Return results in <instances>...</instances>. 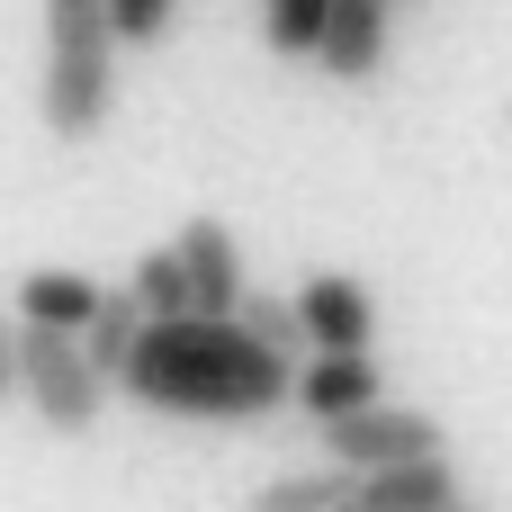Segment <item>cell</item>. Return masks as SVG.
Instances as JSON below:
<instances>
[{
	"label": "cell",
	"mask_w": 512,
	"mask_h": 512,
	"mask_svg": "<svg viewBox=\"0 0 512 512\" xmlns=\"http://www.w3.org/2000/svg\"><path fill=\"white\" fill-rule=\"evenodd\" d=\"M288 369L297 360L261 351L234 315H144L108 396L171 423H270L288 414Z\"/></svg>",
	"instance_id": "obj_1"
},
{
	"label": "cell",
	"mask_w": 512,
	"mask_h": 512,
	"mask_svg": "<svg viewBox=\"0 0 512 512\" xmlns=\"http://www.w3.org/2000/svg\"><path fill=\"white\" fill-rule=\"evenodd\" d=\"M117 36H108V9L99 0H45V81H36V126L81 153L108 135V108H117Z\"/></svg>",
	"instance_id": "obj_2"
},
{
	"label": "cell",
	"mask_w": 512,
	"mask_h": 512,
	"mask_svg": "<svg viewBox=\"0 0 512 512\" xmlns=\"http://www.w3.org/2000/svg\"><path fill=\"white\" fill-rule=\"evenodd\" d=\"M18 405H27L54 441H81V432L108 414V378L81 360L72 333H54V324H18Z\"/></svg>",
	"instance_id": "obj_3"
},
{
	"label": "cell",
	"mask_w": 512,
	"mask_h": 512,
	"mask_svg": "<svg viewBox=\"0 0 512 512\" xmlns=\"http://www.w3.org/2000/svg\"><path fill=\"white\" fill-rule=\"evenodd\" d=\"M315 441H324V459L333 468H396V459H432V450H450L441 441V423L432 414H414V405H360V414H333V423H315Z\"/></svg>",
	"instance_id": "obj_4"
},
{
	"label": "cell",
	"mask_w": 512,
	"mask_h": 512,
	"mask_svg": "<svg viewBox=\"0 0 512 512\" xmlns=\"http://www.w3.org/2000/svg\"><path fill=\"white\" fill-rule=\"evenodd\" d=\"M288 306H297L306 351H378V297H369V279H351V270H315Z\"/></svg>",
	"instance_id": "obj_5"
},
{
	"label": "cell",
	"mask_w": 512,
	"mask_h": 512,
	"mask_svg": "<svg viewBox=\"0 0 512 512\" xmlns=\"http://www.w3.org/2000/svg\"><path fill=\"white\" fill-rule=\"evenodd\" d=\"M171 252H180V279H189V315H234L243 306V243H234V225L225 216H189L180 234H171Z\"/></svg>",
	"instance_id": "obj_6"
},
{
	"label": "cell",
	"mask_w": 512,
	"mask_h": 512,
	"mask_svg": "<svg viewBox=\"0 0 512 512\" xmlns=\"http://www.w3.org/2000/svg\"><path fill=\"white\" fill-rule=\"evenodd\" d=\"M378 396H387V369H378V351H315L306 369H288V405H297L306 423L360 414V405H378Z\"/></svg>",
	"instance_id": "obj_7"
},
{
	"label": "cell",
	"mask_w": 512,
	"mask_h": 512,
	"mask_svg": "<svg viewBox=\"0 0 512 512\" xmlns=\"http://www.w3.org/2000/svg\"><path fill=\"white\" fill-rule=\"evenodd\" d=\"M306 63H324L342 90L378 81L387 72V0H324V27H315Z\"/></svg>",
	"instance_id": "obj_8"
},
{
	"label": "cell",
	"mask_w": 512,
	"mask_h": 512,
	"mask_svg": "<svg viewBox=\"0 0 512 512\" xmlns=\"http://www.w3.org/2000/svg\"><path fill=\"white\" fill-rule=\"evenodd\" d=\"M450 495H459L450 450H432V459H396V468H360V477H351V504H360V512H441Z\"/></svg>",
	"instance_id": "obj_9"
},
{
	"label": "cell",
	"mask_w": 512,
	"mask_h": 512,
	"mask_svg": "<svg viewBox=\"0 0 512 512\" xmlns=\"http://www.w3.org/2000/svg\"><path fill=\"white\" fill-rule=\"evenodd\" d=\"M99 306V279H81V270H27L18 279V324H54V333H81V315Z\"/></svg>",
	"instance_id": "obj_10"
},
{
	"label": "cell",
	"mask_w": 512,
	"mask_h": 512,
	"mask_svg": "<svg viewBox=\"0 0 512 512\" xmlns=\"http://www.w3.org/2000/svg\"><path fill=\"white\" fill-rule=\"evenodd\" d=\"M135 333H144V306H135L126 288H99V306L81 315V333H72V342H81V360H90L99 378H117V369H126V351H135Z\"/></svg>",
	"instance_id": "obj_11"
},
{
	"label": "cell",
	"mask_w": 512,
	"mask_h": 512,
	"mask_svg": "<svg viewBox=\"0 0 512 512\" xmlns=\"http://www.w3.org/2000/svg\"><path fill=\"white\" fill-rule=\"evenodd\" d=\"M351 504V468H279L252 486V512H333Z\"/></svg>",
	"instance_id": "obj_12"
},
{
	"label": "cell",
	"mask_w": 512,
	"mask_h": 512,
	"mask_svg": "<svg viewBox=\"0 0 512 512\" xmlns=\"http://www.w3.org/2000/svg\"><path fill=\"white\" fill-rule=\"evenodd\" d=\"M315 27H324V0H261V45L279 63H306L315 54Z\"/></svg>",
	"instance_id": "obj_13"
},
{
	"label": "cell",
	"mask_w": 512,
	"mask_h": 512,
	"mask_svg": "<svg viewBox=\"0 0 512 512\" xmlns=\"http://www.w3.org/2000/svg\"><path fill=\"white\" fill-rule=\"evenodd\" d=\"M234 324H243L261 351H279V360H297V351H306V333H297V306H288V297H261V288H243Z\"/></svg>",
	"instance_id": "obj_14"
},
{
	"label": "cell",
	"mask_w": 512,
	"mask_h": 512,
	"mask_svg": "<svg viewBox=\"0 0 512 512\" xmlns=\"http://www.w3.org/2000/svg\"><path fill=\"white\" fill-rule=\"evenodd\" d=\"M126 297H135L144 315H189V279H180V252H144V261H135V279H126Z\"/></svg>",
	"instance_id": "obj_15"
},
{
	"label": "cell",
	"mask_w": 512,
	"mask_h": 512,
	"mask_svg": "<svg viewBox=\"0 0 512 512\" xmlns=\"http://www.w3.org/2000/svg\"><path fill=\"white\" fill-rule=\"evenodd\" d=\"M99 9H108V36L117 45H144V54L180 27V0H99Z\"/></svg>",
	"instance_id": "obj_16"
},
{
	"label": "cell",
	"mask_w": 512,
	"mask_h": 512,
	"mask_svg": "<svg viewBox=\"0 0 512 512\" xmlns=\"http://www.w3.org/2000/svg\"><path fill=\"white\" fill-rule=\"evenodd\" d=\"M18 405V315L0 306V414Z\"/></svg>",
	"instance_id": "obj_17"
},
{
	"label": "cell",
	"mask_w": 512,
	"mask_h": 512,
	"mask_svg": "<svg viewBox=\"0 0 512 512\" xmlns=\"http://www.w3.org/2000/svg\"><path fill=\"white\" fill-rule=\"evenodd\" d=\"M441 512H477V504H459V495H450V504H441Z\"/></svg>",
	"instance_id": "obj_18"
},
{
	"label": "cell",
	"mask_w": 512,
	"mask_h": 512,
	"mask_svg": "<svg viewBox=\"0 0 512 512\" xmlns=\"http://www.w3.org/2000/svg\"><path fill=\"white\" fill-rule=\"evenodd\" d=\"M333 512H360V504H333Z\"/></svg>",
	"instance_id": "obj_19"
},
{
	"label": "cell",
	"mask_w": 512,
	"mask_h": 512,
	"mask_svg": "<svg viewBox=\"0 0 512 512\" xmlns=\"http://www.w3.org/2000/svg\"><path fill=\"white\" fill-rule=\"evenodd\" d=\"M387 9H396V0H387Z\"/></svg>",
	"instance_id": "obj_20"
}]
</instances>
